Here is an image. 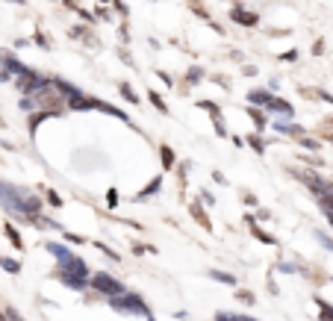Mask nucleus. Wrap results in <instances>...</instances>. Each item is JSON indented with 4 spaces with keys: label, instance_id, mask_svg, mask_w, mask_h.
Wrapping results in <instances>:
<instances>
[{
    "label": "nucleus",
    "instance_id": "nucleus-12",
    "mask_svg": "<svg viewBox=\"0 0 333 321\" xmlns=\"http://www.w3.org/2000/svg\"><path fill=\"white\" fill-rule=\"evenodd\" d=\"M316 236H319V242H322V245H325V248H328V251H333V239H328V236H325V233H316Z\"/></svg>",
    "mask_w": 333,
    "mask_h": 321
},
{
    "label": "nucleus",
    "instance_id": "nucleus-14",
    "mask_svg": "<svg viewBox=\"0 0 333 321\" xmlns=\"http://www.w3.org/2000/svg\"><path fill=\"white\" fill-rule=\"evenodd\" d=\"M218 321H251V319H239V316H218Z\"/></svg>",
    "mask_w": 333,
    "mask_h": 321
},
{
    "label": "nucleus",
    "instance_id": "nucleus-15",
    "mask_svg": "<svg viewBox=\"0 0 333 321\" xmlns=\"http://www.w3.org/2000/svg\"><path fill=\"white\" fill-rule=\"evenodd\" d=\"M151 100H154V106H157V109H163V112H166V103H163L157 95H151Z\"/></svg>",
    "mask_w": 333,
    "mask_h": 321
},
{
    "label": "nucleus",
    "instance_id": "nucleus-10",
    "mask_svg": "<svg viewBox=\"0 0 333 321\" xmlns=\"http://www.w3.org/2000/svg\"><path fill=\"white\" fill-rule=\"evenodd\" d=\"M212 277H215V280H221V283H230V286L236 283V277H230V274H224V271H212Z\"/></svg>",
    "mask_w": 333,
    "mask_h": 321
},
{
    "label": "nucleus",
    "instance_id": "nucleus-8",
    "mask_svg": "<svg viewBox=\"0 0 333 321\" xmlns=\"http://www.w3.org/2000/svg\"><path fill=\"white\" fill-rule=\"evenodd\" d=\"M251 100H254V103H263V106H268L271 95H268V92H254V95H251Z\"/></svg>",
    "mask_w": 333,
    "mask_h": 321
},
{
    "label": "nucleus",
    "instance_id": "nucleus-18",
    "mask_svg": "<svg viewBox=\"0 0 333 321\" xmlns=\"http://www.w3.org/2000/svg\"><path fill=\"white\" fill-rule=\"evenodd\" d=\"M0 321H6V319H3V313H0Z\"/></svg>",
    "mask_w": 333,
    "mask_h": 321
},
{
    "label": "nucleus",
    "instance_id": "nucleus-9",
    "mask_svg": "<svg viewBox=\"0 0 333 321\" xmlns=\"http://www.w3.org/2000/svg\"><path fill=\"white\" fill-rule=\"evenodd\" d=\"M163 165H166V168L174 165V151H171V148H163Z\"/></svg>",
    "mask_w": 333,
    "mask_h": 321
},
{
    "label": "nucleus",
    "instance_id": "nucleus-3",
    "mask_svg": "<svg viewBox=\"0 0 333 321\" xmlns=\"http://www.w3.org/2000/svg\"><path fill=\"white\" fill-rule=\"evenodd\" d=\"M89 286H95L100 295H109V298H118V295H124V286H121V280H115L112 274H106V271H98V274H92L89 277Z\"/></svg>",
    "mask_w": 333,
    "mask_h": 321
},
{
    "label": "nucleus",
    "instance_id": "nucleus-13",
    "mask_svg": "<svg viewBox=\"0 0 333 321\" xmlns=\"http://www.w3.org/2000/svg\"><path fill=\"white\" fill-rule=\"evenodd\" d=\"M0 265H3L6 271H18V262H12V259H0Z\"/></svg>",
    "mask_w": 333,
    "mask_h": 321
},
{
    "label": "nucleus",
    "instance_id": "nucleus-7",
    "mask_svg": "<svg viewBox=\"0 0 333 321\" xmlns=\"http://www.w3.org/2000/svg\"><path fill=\"white\" fill-rule=\"evenodd\" d=\"M192 215H195V218H198V221H200L203 227H206V230H209V218L203 215V209H200L198 203H192Z\"/></svg>",
    "mask_w": 333,
    "mask_h": 321
},
{
    "label": "nucleus",
    "instance_id": "nucleus-5",
    "mask_svg": "<svg viewBox=\"0 0 333 321\" xmlns=\"http://www.w3.org/2000/svg\"><path fill=\"white\" fill-rule=\"evenodd\" d=\"M268 109H271V112H283L286 118H292V115H295L292 103H286V100H280V97H271V100H268Z\"/></svg>",
    "mask_w": 333,
    "mask_h": 321
},
{
    "label": "nucleus",
    "instance_id": "nucleus-17",
    "mask_svg": "<svg viewBox=\"0 0 333 321\" xmlns=\"http://www.w3.org/2000/svg\"><path fill=\"white\" fill-rule=\"evenodd\" d=\"M12 3H24V0H12Z\"/></svg>",
    "mask_w": 333,
    "mask_h": 321
},
{
    "label": "nucleus",
    "instance_id": "nucleus-2",
    "mask_svg": "<svg viewBox=\"0 0 333 321\" xmlns=\"http://www.w3.org/2000/svg\"><path fill=\"white\" fill-rule=\"evenodd\" d=\"M59 280L65 283L68 289H86L89 286V268H86V262L77 257H71L68 254L65 259H59Z\"/></svg>",
    "mask_w": 333,
    "mask_h": 321
},
{
    "label": "nucleus",
    "instance_id": "nucleus-16",
    "mask_svg": "<svg viewBox=\"0 0 333 321\" xmlns=\"http://www.w3.org/2000/svg\"><path fill=\"white\" fill-rule=\"evenodd\" d=\"M325 215H328V221L333 224V209H325Z\"/></svg>",
    "mask_w": 333,
    "mask_h": 321
},
{
    "label": "nucleus",
    "instance_id": "nucleus-1",
    "mask_svg": "<svg viewBox=\"0 0 333 321\" xmlns=\"http://www.w3.org/2000/svg\"><path fill=\"white\" fill-rule=\"evenodd\" d=\"M0 206L15 218H38V212H41V203L33 194H27L18 186H9L3 180H0Z\"/></svg>",
    "mask_w": 333,
    "mask_h": 321
},
{
    "label": "nucleus",
    "instance_id": "nucleus-4",
    "mask_svg": "<svg viewBox=\"0 0 333 321\" xmlns=\"http://www.w3.org/2000/svg\"><path fill=\"white\" fill-rule=\"evenodd\" d=\"M112 307H115V310H121V313L148 316V307L142 304V298H139V295H118V298H112Z\"/></svg>",
    "mask_w": 333,
    "mask_h": 321
},
{
    "label": "nucleus",
    "instance_id": "nucleus-6",
    "mask_svg": "<svg viewBox=\"0 0 333 321\" xmlns=\"http://www.w3.org/2000/svg\"><path fill=\"white\" fill-rule=\"evenodd\" d=\"M233 18L239 21V24H245V27H254V24L260 21L254 12H242V9H233Z\"/></svg>",
    "mask_w": 333,
    "mask_h": 321
},
{
    "label": "nucleus",
    "instance_id": "nucleus-11",
    "mask_svg": "<svg viewBox=\"0 0 333 321\" xmlns=\"http://www.w3.org/2000/svg\"><path fill=\"white\" fill-rule=\"evenodd\" d=\"M6 236H9V242H12L15 248H21V239H18V233H15V227H6Z\"/></svg>",
    "mask_w": 333,
    "mask_h": 321
}]
</instances>
